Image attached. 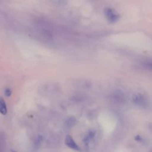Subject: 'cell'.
<instances>
[{
    "instance_id": "obj_1",
    "label": "cell",
    "mask_w": 152,
    "mask_h": 152,
    "mask_svg": "<svg viewBox=\"0 0 152 152\" xmlns=\"http://www.w3.org/2000/svg\"><path fill=\"white\" fill-rule=\"evenodd\" d=\"M104 14L107 18V20L111 23H116L119 18L118 13H117L115 10L111 8H106L104 9Z\"/></svg>"
},
{
    "instance_id": "obj_2",
    "label": "cell",
    "mask_w": 152,
    "mask_h": 152,
    "mask_svg": "<svg viewBox=\"0 0 152 152\" xmlns=\"http://www.w3.org/2000/svg\"><path fill=\"white\" fill-rule=\"evenodd\" d=\"M132 101L134 103L140 107H144L147 105V100L141 94H135L132 97Z\"/></svg>"
},
{
    "instance_id": "obj_3",
    "label": "cell",
    "mask_w": 152,
    "mask_h": 152,
    "mask_svg": "<svg viewBox=\"0 0 152 152\" xmlns=\"http://www.w3.org/2000/svg\"><path fill=\"white\" fill-rule=\"evenodd\" d=\"M65 144L70 148H72L77 151H80V147L78 146L77 143L74 141L72 137H71L69 135H67L66 136L65 139Z\"/></svg>"
},
{
    "instance_id": "obj_4",
    "label": "cell",
    "mask_w": 152,
    "mask_h": 152,
    "mask_svg": "<svg viewBox=\"0 0 152 152\" xmlns=\"http://www.w3.org/2000/svg\"><path fill=\"white\" fill-rule=\"evenodd\" d=\"M95 134H96V131L94 129H91V130L89 131L87 136H86L84 137V138L83 139V141H84L85 145H88V144L90 141L94 137Z\"/></svg>"
},
{
    "instance_id": "obj_5",
    "label": "cell",
    "mask_w": 152,
    "mask_h": 152,
    "mask_svg": "<svg viewBox=\"0 0 152 152\" xmlns=\"http://www.w3.org/2000/svg\"><path fill=\"white\" fill-rule=\"evenodd\" d=\"M0 113L5 115L7 113V107L6 103L2 97H0Z\"/></svg>"
},
{
    "instance_id": "obj_6",
    "label": "cell",
    "mask_w": 152,
    "mask_h": 152,
    "mask_svg": "<svg viewBox=\"0 0 152 152\" xmlns=\"http://www.w3.org/2000/svg\"><path fill=\"white\" fill-rule=\"evenodd\" d=\"M76 122H77V120L75 118L69 117L66 120L65 125H66V126L70 128V127H72V126H74L76 124Z\"/></svg>"
},
{
    "instance_id": "obj_7",
    "label": "cell",
    "mask_w": 152,
    "mask_h": 152,
    "mask_svg": "<svg viewBox=\"0 0 152 152\" xmlns=\"http://www.w3.org/2000/svg\"><path fill=\"white\" fill-rule=\"evenodd\" d=\"M4 93L7 97H10L12 94V90L10 88H7L4 91Z\"/></svg>"
},
{
    "instance_id": "obj_8",
    "label": "cell",
    "mask_w": 152,
    "mask_h": 152,
    "mask_svg": "<svg viewBox=\"0 0 152 152\" xmlns=\"http://www.w3.org/2000/svg\"><path fill=\"white\" fill-rule=\"evenodd\" d=\"M42 136H39L37 138L36 140V145L37 146L38 145H40V144L42 142Z\"/></svg>"
}]
</instances>
